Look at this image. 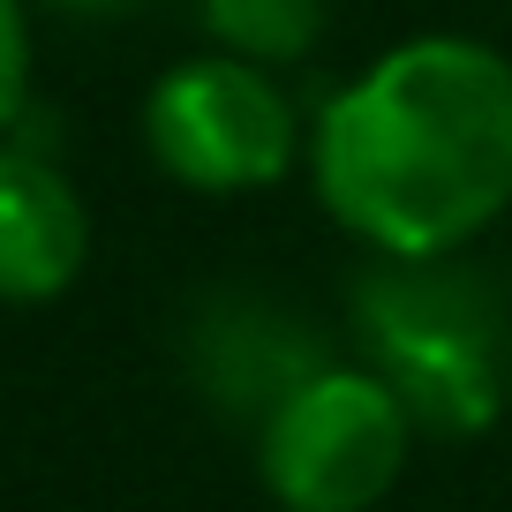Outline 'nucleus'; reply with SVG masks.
Returning <instances> with one entry per match:
<instances>
[{
  "mask_svg": "<svg viewBox=\"0 0 512 512\" xmlns=\"http://www.w3.org/2000/svg\"><path fill=\"white\" fill-rule=\"evenodd\" d=\"M309 181L354 241L445 264L512 204V61L460 31L384 46L309 121Z\"/></svg>",
  "mask_w": 512,
  "mask_h": 512,
  "instance_id": "nucleus-1",
  "label": "nucleus"
},
{
  "mask_svg": "<svg viewBox=\"0 0 512 512\" xmlns=\"http://www.w3.org/2000/svg\"><path fill=\"white\" fill-rule=\"evenodd\" d=\"M415 407L384 369L317 362L256 430V475L287 512H377L415 452Z\"/></svg>",
  "mask_w": 512,
  "mask_h": 512,
  "instance_id": "nucleus-2",
  "label": "nucleus"
},
{
  "mask_svg": "<svg viewBox=\"0 0 512 512\" xmlns=\"http://www.w3.org/2000/svg\"><path fill=\"white\" fill-rule=\"evenodd\" d=\"M144 144L159 174L204 196H249L287 181V166L309 151L302 113L279 91L264 61L241 53H196V61L166 68L144 98Z\"/></svg>",
  "mask_w": 512,
  "mask_h": 512,
  "instance_id": "nucleus-3",
  "label": "nucleus"
},
{
  "mask_svg": "<svg viewBox=\"0 0 512 512\" xmlns=\"http://www.w3.org/2000/svg\"><path fill=\"white\" fill-rule=\"evenodd\" d=\"M415 279H392V287H369V339H377V369L407 392L415 422L430 430H482L497 415V392H505V369H497V339L490 324L467 309L460 287L445 279H422L430 264H407Z\"/></svg>",
  "mask_w": 512,
  "mask_h": 512,
  "instance_id": "nucleus-4",
  "label": "nucleus"
},
{
  "mask_svg": "<svg viewBox=\"0 0 512 512\" xmlns=\"http://www.w3.org/2000/svg\"><path fill=\"white\" fill-rule=\"evenodd\" d=\"M91 256V211L31 144H0V302H53Z\"/></svg>",
  "mask_w": 512,
  "mask_h": 512,
  "instance_id": "nucleus-5",
  "label": "nucleus"
},
{
  "mask_svg": "<svg viewBox=\"0 0 512 512\" xmlns=\"http://www.w3.org/2000/svg\"><path fill=\"white\" fill-rule=\"evenodd\" d=\"M332 23V0H204V31L241 61H302Z\"/></svg>",
  "mask_w": 512,
  "mask_h": 512,
  "instance_id": "nucleus-6",
  "label": "nucleus"
},
{
  "mask_svg": "<svg viewBox=\"0 0 512 512\" xmlns=\"http://www.w3.org/2000/svg\"><path fill=\"white\" fill-rule=\"evenodd\" d=\"M23 98H31V23L23 0H0V128L23 121Z\"/></svg>",
  "mask_w": 512,
  "mask_h": 512,
  "instance_id": "nucleus-7",
  "label": "nucleus"
},
{
  "mask_svg": "<svg viewBox=\"0 0 512 512\" xmlns=\"http://www.w3.org/2000/svg\"><path fill=\"white\" fill-rule=\"evenodd\" d=\"M53 8H76V16H106V8H128V0H53Z\"/></svg>",
  "mask_w": 512,
  "mask_h": 512,
  "instance_id": "nucleus-8",
  "label": "nucleus"
}]
</instances>
